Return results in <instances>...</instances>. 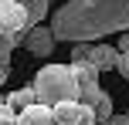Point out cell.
<instances>
[{
  "label": "cell",
  "mask_w": 129,
  "mask_h": 125,
  "mask_svg": "<svg viewBox=\"0 0 129 125\" xmlns=\"http://www.w3.org/2000/svg\"><path fill=\"white\" fill-rule=\"evenodd\" d=\"M4 101H7V95H0V105H4Z\"/></svg>",
  "instance_id": "cell-20"
},
{
  "label": "cell",
  "mask_w": 129,
  "mask_h": 125,
  "mask_svg": "<svg viewBox=\"0 0 129 125\" xmlns=\"http://www.w3.org/2000/svg\"><path fill=\"white\" fill-rule=\"evenodd\" d=\"M92 108H95V122H99V125H105V122L112 118V98H109L105 91L95 98V105H92Z\"/></svg>",
  "instance_id": "cell-11"
},
{
  "label": "cell",
  "mask_w": 129,
  "mask_h": 125,
  "mask_svg": "<svg viewBox=\"0 0 129 125\" xmlns=\"http://www.w3.org/2000/svg\"><path fill=\"white\" fill-rule=\"evenodd\" d=\"M14 47H17V37H14V34H4V31H0V51H14Z\"/></svg>",
  "instance_id": "cell-15"
},
{
  "label": "cell",
  "mask_w": 129,
  "mask_h": 125,
  "mask_svg": "<svg viewBox=\"0 0 129 125\" xmlns=\"http://www.w3.org/2000/svg\"><path fill=\"white\" fill-rule=\"evenodd\" d=\"M88 125H99V122H88Z\"/></svg>",
  "instance_id": "cell-21"
},
{
  "label": "cell",
  "mask_w": 129,
  "mask_h": 125,
  "mask_svg": "<svg viewBox=\"0 0 129 125\" xmlns=\"http://www.w3.org/2000/svg\"><path fill=\"white\" fill-rule=\"evenodd\" d=\"M17 4L27 7V14H31V24H41V20L48 17V7H51V0H17Z\"/></svg>",
  "instance_id": "cell-10"
},
{
  "label": "cell",
  "mask_w": 129,
  "mask_h": 125,
  "mask_svg": "<svg viewBox=\"0 0 129 125\" xmlns=\"http://www.w3.org/2000/svg\"><path fill=\"white\" fill-rule=\"evenodd\" d=\"M116 58H119V47L109 44H88V64H95L99 71H116Z\"/></svg>",
  "instance_id": "cell-7"
},
{
  "label": "cell",
  "mask_w": 129,
  "mask_h": 125,
  "mask_svg": "<svg viewBox=\"0 0 129 125\" xmlns=\"http://www.w3.org/2000/svg\"><path fill=\"white\" fill-rule=\"evenodd\" d=\"M0 68H10V51H0Z\"/></svg>",
  "instance_id": "cell-18"
},
{
  "label": "cell",
  "mask_w": 129,
  "mask_h": 125,
  "mask_svg": "<svg viewBox=\"0 0 129 125\" xmlns=\"http://www.w3.org/2000/svg\"><path fill=\"white\" fill-rule=\"evenodd\" d=\"M34 91L38 101L48 108H54L58 101H78V85L71 78V68L64 64H48L34 74Z\"/></svg>",
  "instance_id": "cell-2"
},
{
  "label": "cell",
  "mask_w": 129,
  "mask_h": 125,
  "mask_svg": "<svg viewBox=\"0 0 129 125\" xmlns=\"http://www.w3.org/2000/svg\"><path fill=\"white\" fill-rule=\"evenodd\" d=\"M85 58H88V41H78L71 51V61H85Z\"/></svg>",
  "instance_id": "cell-14"
},
{
  "label": "cell",
  "mask_w": 129,
  "mask_h": 125,
  "mask_svg": "<svg viewBox=\"0 0 129 125\" xmlns=\"http://www.w3.org/2000/svg\"><path fill=\"white\" fill-rule=\"evenodd\" d=\"M0 125H17V112H14L7 101L0 105Z\"/></svg>",
  "instance_id": "cell-12"
},
{
  "label": "cell",
  "mask_w": 129,
  "mask_h": 125,
  "mask_svg": "<svg viewBox=\"0 0 129 125\" xmlns=\"http://www.w3.org/2000/svg\"><path fill=\"white\" fill-rule=\"evenodd\" d=\"M7 105H10L14 112H24V108L38 105V91H34V85H31V88H17V91H10V95H7Z\"/></svg>",
  "instance_id": "cell-9"
},
{
  "label": "cell",
  "mask_w": 129,
  "mask_h": 125,
  "mask_svg": "<svg viewBox=\"0 0 129 125\" xmlns=\"http://www.w3.org/2000/svg\"><path fill=\"white\" fill-rule=\"evenodd\" d=\"M17 125H58V118H54V108H48V105L38 101V105L17 112Z\"/></svg>",
  "instance_id": "cell-8"
},
{
  "label": "cell",
  "mask_w": 129,
  "mask_h": 125,
  "mask_svg": "<svg viewBox=\"0 0 129 125\" xmlns=\"http://www.w3.org/2000/svg\"><path fill=\"white\" fill-rule=\"evenodd\" d=\"M116 47H119V51H126V54H129V31H122V37H119V44H116Z\"/></svg>",
  "instance_id": "cell-16"
},
{
  "label": "cell",
  "mask_w": 129,
  "mask_h": 125,
  "mask_svg": "<svg viewBox=\"0 0 129 125\" xmlns=\"http://www.w3.org/2000/svg\"><path fill=\"white\" fill-rule=\"evenodd\" d=\"M116 31H129V0H68L51 14L54 41L78 44Z\"/></svg>",
  "instance_id": "cell-1"
},
{
  "label": "cell",
  "mask_w": 129,
  "mask_h": 125,
  "mask_svg": "<svg viewBox=\"0 0 129 125\" xmlns=\"http://www.w3.org/2000/svg\"><path fill=\"white\" fill-rule=\"evenodd\" d=\"M54 118H58V125H88L95 122V108L82 105V101H58Z\"/></svg>",
  "instance_id": "cell-4"
},
{
  "label": "cell",
  "mask_w": 129,
  "mask_h": 125,
  "mask_svg": "<svg viewBox=\"0 0 129 125\" xmlns=\"http://www.w3.org/2000/svg\"><path fill=\"white\" fill-rule=\"evenodd\" d=\"M99 68L95 64H88V61H71V78H75V85H78V95H85V91H99Z\"/></svg>",
  "instance_id": "cell-6"
},
{
  "label": "cell",
  "mask_w": 129,
  "mask_h": 125,
  "mask_svg": "<svg viewBox=\"0 0 129 125\" xmlns=\"http://www.w3.org/2000/svg\"><path fill=\"white\" fill-rule=\"evenodd\" d=\"M7 74H10V68H0V88H4V81H7Z\"/></svg>",
  "instance_id": "cell-19"
},
{
  "label": "cell",
  "mask_w": 129,
  "mask_h": 125,
  "mask_svg": "<svg viewBox=\"0 0 129 125\" xmlns=\"http://www.w3.org/2000/svg\"><path fill=\"white\" fill-rule=\"evenodd\" d=\"M105 125H129V115H112Z\"/></svg>",
  "instance_id": "cell-17"
},
{
  "label": "cell",
  "mask_w": 129,
  "mask_h": 125,
  "mask_svg": "<svg viewBox=\"0 0 129 125\" xmlns=\"http://www.w3.org/2000/svg\"><path fill=\"white\" fill-rule=\"evenodd\" d=\"M31 14H27L24 4L17 0H0V31L4 34H14L17 44H24V37L31 34Z\"/></svg>",
  "instance_id": "cell-3"
},
{
  "label": "cell",
  "mask_w": 129,
  "mask_h": 125,
  "mask_svg": "<svg viewBox=\"0 0 129 125\" xmlns=\"http://www.w3.org/2000/svg\"><path fill=\"white\" fill-rule=\"evenodd\" d=\"M116 71L129 81V54H126V51H119V58H116Z\"/></svg>",
  "instance_id": "cell-13"
},
{
  "label": "cell",
  "mask_w": 129,
  "mask_h": 125,
  "mask_svg": "<svg viewBox=\"0 0 129 125\" xmlns=\"http://www.w3.org/2000/svg\"><path fill=\"white\" fill-rule=\"evenodd\" d=\"M24 47L31 54H38V58H44V54H51L54 51V34H51V24H34L31 27V34L24 37Z\"/></svg>",
  "instance_id": "cell-5"
}]
</instances>
